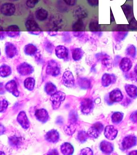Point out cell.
Instances as JSON below:
<instances>
[{
  "instance_id": "cell-12",
  "label": "cell",
  "mask_w": 137,
  "mask_h": 155,
  "mask_svg": "<svg viewBox=\"0 0 137 155\" xmlns=\"http://www.w3.org/2000/svg\"><path fill=\"white\" fill-rule=\"evenodd\" d=\"M94 106L93 101L89 99H84L81 102L80 108L82 112L84 114L90 113L93 108Z\"/></svg>"
},
{
  "instance_id": "cell-38",
  "label": "cell",
  "mask_w": 137,
  "mask_h": 155,
  "mask_svg": "<svg viewBox=\"0 0 137 155\" xmlns=\"http://www.w3.org/2000/svg\"><path fill=\"white\" fill-rule=\"evenodd\" d=\"M76 130L75 123H70L69 125H66L64 127V130L66 134L68 135H72Z\"/></svg>"
},
{
  "instance_id": "cell-50",
  "label": "cell",
  "mask_w": 137,
  "mask_h": 155,
  "mask_svg": "<svg viewBox=\"0 0 137 155\" xmlns=\"http://www.w3.org/2000/svg\"><path fill=\"white\" fill-rule=\"evenodd\" d=\"M80 154L81 155H92V150L89 148H85L81 150L80 151Z\"/></svg>"
},
{
  "instance_id": "cell-4",
  "label": "cell",
  "mask_w": 137,
  "mask_h": 155,
  "mask_svg": "<svg viewBox=\"0 0 137 155\" xmlns=\"http://www.w3.org/2000/svg\"><path fill=\"white\" fill-rule=\"evenodd\" d=\"M85 27L82 19H78L73 25V34L75 37L80 38L84 35Z\"/></svg>"
},
{
  "instance_id": "cell-32",
  "label": "cell",
  "mask_w": 137,
  "mask_h": 155,
  "mask_svg": "<svg viewBox=\"0 0 137 155\" xmlns=\"http://www.w3.org/2000/svg\"><path fill=\"white\" fill-rule=\"evenodd\" d=\"M72 53L73 59L75 61H79L83 56L84 51L81 48H77L73 50Z\"/></svg>"
},
{
  "instance_id": "cell-34",
  "label": "cell",
  "mask_w": 137,
  "mask_h": 155,
  "mask_svg": "<svg viewBox=\"0 0 137 155\" xmlns=\"http://www.w3.org/2000/svg\"><path fill=\"white\" fill-rule=\"evenodd\" d=\"M9 143L11 146L14 147H18L20 146L22 142L21 138L16 136L11 137L9 139Z\"/></svg>"
},
{
  "instance_id": "cell-57",
  "label": "cell",
  "mask_w": 137,
  "mask_h": 155,
  "mask_svg": "<svg viewBox=\"0 0 137 155\" xmlns=\"http://www.w3.org/2000/svg\"><path fill=\"white\" fill-rule=\"evenodd\" d=\"M115 21V18H114V15H113L112 13L111 12V23Z\"/></svg>"
},
{
  "instance_id": "cell-42",
  "label": "cell",
  "mask_w": 137,
  "mask_h": 155,
  "mask_svg": "<svg viewBox=\"0 0 137 155\" xmlns=\"http://www.w3.org/2000/svg\"><path fill=\"white\" fill-rule=\"evenodd\" d=\"M89 137L87 133L84 131H80L78 133L77 139L80 143H83L86 141Z\"/></svg>"
},
{
  "instance_id": "cell-6",
  "label": "cell",
  "mask_w": 137,
  "mask_h": 155,
  "mask_svg": "<svg viewBox=\"0 0 137 155\" xmlns=\"http://www.w3.org/2000/svg\"><path fill=\"white\" fill-rule=\"evenodd\" d=\"M18 72L22 76H27L32 74L34 71L33 67L28 63H21L17 67Z\"/></svg>"
},
{
  "instance_id": "cell-30",
  "label": "cell",
  "mask_w": 137,
  "mask_h": 155,
  "mask_svg": "<svg viewBox=\"0 0 137 155\" xmlns=\"http://www.w3.org/2000/svg\"><path fill=\"white\" fill-rule=\"evenodd\" d=\"M35 15L36 18L38 20L43 21L45 20L48 18V12L44 8H40L37 10L36 12Z\"/></svg>"
},
{
  "instance_id": "cell-19",
  "label": "cell",
  "mask_w": 137,
  "mask_h": 155,
  "mask_svg": "<svg viewBox=\"0 0 137 155\" xmlns=\"http://www.w3.org/2000/svg\"><path fill=\"white\" fill-rule=\"evenodd\" d=\"M17 120L21 127L24 129H27L30 127V122L26 116V114L23 111H21L17 116Z\"/></svg>"
},
{
  "instance_id": "cell-21",
  "label": "cell",
  "mask_w": 137,
  "mask_h": 155,
  "mask_svg": "<svg viewBox=\"0 0 137 155\" xmlns=\"http://www.w3.org/2000/svg\"><path fill=\"white\" fill-rule=\"evenodd\" d=\"M109 98L114 102H119L123 99V95L120 90L116 89L112 91L109 94Z\"/></svg>"
},
{
  "instance_id": "cell-23",
  "label": "cell",
  "mask_w": 137,
  "mask_h": 155,
  "mask_svg": "<svg viewBox=\"0 0 137 155\" xmlns=\"http://www.w3.org/2000/svg\"><path fill=\"white\" fill-rule=\"evenodd\" d=\"M89 28L90 31L94 33L97 34L99 35L101 33V25L98 24V20L92 21L89 25Z\"/></svg>"
},
{
  "instance_id": "cell-46",
  "label": "cell",
  "mask_w": 137,
  "mask_h": 155,
  "mask_svg": "<svg viewBox=\"0 0 137 155\" xmlns=\"http://www.w3.org/2000/svg\"><path fill=\"white\" fill-rule=\"evenodd\" d=\"M62 40L65 43H70L71 42V37L69 32H64L62 33Z\"/></svg>"
},
{
  "instance_id": "cell-29",
  "label": "cell",
  "mask_w": 137,
  "mask_h": 155,
  "mask_svg": "<svg viewBox=\"0 0 137 155\" xmlns=\"http://www.w3.org/2000/svg\"><path fill=\"white\" fill-rule=\"evenodd\" d=\"M128 34V31H114L113 36L115 41L117 43H120L126 38Z\"/></svg>"
},
{
  "instance_id": "cell-3",
  "label": "cell",
  "mask_w": 137,
  "mask_h": 155,
  "mask_svg": "<svg viewBox=\"0 0 137 155\" xmlns=\"http://www.w3.org/2000/svg\"><path fill=\"white\" fill-rule=\"evenodd\" d=\"M25 25L27 31L31 35H40L42 32V30L38 24L32 19L27 20L25 24Z\"/></svg>"
},
{
  "instance_id": "cell-45",
  "label": "cell",
  "mask_w": 137,
  "mask_h": 155,
  "mask_svg": "<svg viewBox=\"0 0 137 155\" xmlns=\"http://www.w3.org/2000/svg\"><path fill=\"white\" fill-rule=\"evenodd\" d=\"M78 119V115L74 111H71L69 116V120L70 123H76Z\"/></svg>"
},
{
  "instance_id": "cell-39",
  "label": "cell",
  "mask_w": 137,
  "mask_h": 155,
  "mask_svg": "<svg viewBox=\"0 0 137 155\" xmlns=\"http://www.w3.org/2000/svg\"><path fill=\"white\" fill-rule=\"evenodd\" d=\"M123 114L122 113L116 112L114 113L111 117L112 121L115 124L120 123L123 118Z\"/></svg>"
},
{
  "instance_id": "cell-24",
  "label": "cell",
  "mask_w": 137,
  "mask_h": 155,
  "mask_svg": "<svg viewBox=\"0 0 137 155\" xmlns=\"http://www.w3.org/2000/svg\"><path fill=\"white\" fill-rule=\"evenodd\" d=\"M121 7L127 20L133 18V10L132 6L129 4H124Z\"/></svg>"
},
{
  "instance_id": "cell-58",
  "label": "cell",
  "mask_w": 137,
  "mask_h": 155,
  "mask_svg": "<svg viewBox=\"0 0 137 155\" xmlns=\"http://www.w3.org/2000/svg\"><path fill=\"white\" fill-rule=\"evenodd\" d=\"M129 154L137 155V150H135V151H131V152L129 153Z\"/></svg>"
},
{
  "instance_id": "cell-18",
  "label": "cell",
  "mask_w": 137,
  "mask_h": 155,
  "mask_svg": "<svg viewBox=\"0 0 137 155\" xmlns=\"http://www.w3.org/2000/svg\"><path fill=\"white\" fill-rule=\"evenodd\" d=\"M45 139L50 143L57 142L59 139V134L56 130H51L48 132L45 135Z\"/></svg>"
},
{
  "instance_id": "cell-40",
  "label": "cell",
  "mask_w": 137,
  "mask_h": 155,
  "mask_svg": "<svg viewBox=\"0 0 137 155\" xmlns=\"http://www.w3.org/2000/svg\"><path fill=\"white\" fill-rule=\"evenodd\" d=\"M102 65L105 68L110 69L113 65V61L110 57L108 56L103 58L101 60Z\"/></svg>"
},
{
  "instance_id": "cell-52",
  "label": "cell",
  "mask_w": 137,
  "mask_h": 155,
  "mask_svg": "<svg viewBox=\"0 0 137 155\" xmlns=\"http://www.w3.org/2000/svg\"><path fill=\"white\" fill-rule=\"evenodd\" d=\"M88 3L90 6L96 7L98 5V0H87Z\"/></svg>"
},
{
  "instance_id": "cell-62",
  "label": "cell",
  "mask_w": 137,
  "mask_h": 155,
  "mask_svg": "<svg viewBox=\"0 0 137 155\" xmlns=\"http://www.w3.org/2000/svg\"><path fill=\"white\" fill-rule=\"evenodd\" d=\"M111 1H113V0H111Z\"/></svg>"
},
{
  "instance_id": "cell-37",
  "label": "cell",
  "mask_w": 137,
  "mask_h": 155,
  "mask_svg": "<svg viewBox=\"0 0 137 155\" xmlns=\"http://www.w3.org/2000/svg\"><path fill=\"white\" fill-rule=\"evenodd\" d=\"M35 84V81L33 78H28L25 80V87L28 90L30 91L33 90L34 88Z\"/></svg>"
},
{
  "instance_id": "cell-14",
  "label": "cell",
  "mask_w": 137,
  "mask_h": 155,
  "mask_svg": "<svg viewBox=\"0 0 137 155\" xmlns=\"http://www.w3.org/2000/svg\"><path fill=\"white\" fill-rule=\"evenodd\" d=\"M116 81L115 75L113 74H104L102 76L101 83L104 87H107L111 84L114 83Z\"/></svg>"
},
{
  "instance_id": "cell-60",
  "label": "cell",
  "mask_w": 137,
  "mask_h": 155,
  "mask_svg": "<svg viewBox=\"0 0 137 155\" xmlns=\"http://www.w3.org/2000/svg\"><path fill=\"white\" fill-rule=\"evenodd\" d=\"M9 1H17V0H9Z\"/></svg>"
},
{
  "instance_id": "cell-10",
  "label": "cell",
  "mask_w": 137,
  "mask_h": 155,
  "mask_svg": "<svg viewBox=\"0 0 137 155\" xmlns=\"http://www.w3.org/2000/svg\"><path fill=\"white\" fill-rule=\"evenodd\" d=\"M5 53L7 58L11 59L17 55V48L14 44L11 42H7L5 45Z\"/></svg>"
},
{
  "instance_id": "cell-33",
  "label": "cell",
  "mask_w": 137,
  "mask_h": 155,
  "mask_svg": "<svg viewBox=\"0 0 137 155\" xmlns=\"http://www.w3.org/2000/svg\"><path fill=\"white\" fill-rule=\"evenodd\" d=\"M11 68L9 65L4 64L0 68V75L1 77L3 78L8 77L11 74Z\"/></svg>"
},
{
  "instance_id": "cell-20",
  "label": "cell",
  "mask_w": 137,
  "mask_h": 155,
  "mask_svg": "<svg viewBox=\"0 0 137 155\" xmlns=\"http://www.w3.org/2000/svg\"><path fill=\"white\" fill-rule=\"evenodd\" d=\"M35 116L38 120L42 123H45L48 119V114L47 111L44 109H39L36 110L35 113Z\"/></svg>"
},
{
  "instance_id": "cell-44",
  "label": "cell",
  "mask_w": 137,
  "mask_h": 155,
  "mask_svg": "<svg viewBox=\"0 0 137 155\" xmlns=\"http://www.w3.org/2000/svg\"><path fill=\"white\" fill-rule=\"evenodd\" d=\"M114 31H128V25H117L113 28Z\"/></svg>"
},
{
  "instance_id": "cell-53",
  "label": "cell",
  "mask_w": 137,
  "mask_h": 155,
  "mask_svg": "<svg viewBox=\"0 0 137 155\" xmlns=\"http://www.w3.org/2000/svg\"><path fill=\"white\" fill-rule=\"evenodd\" d=\"M130 119L134 123H137V111L132 114L130 116Z\"/></svg>"
},
{
  "instance_id": "cell-5",
  "label": "cell",
  "mask_w": 137,
  "mask_h": 155,
  "mask_svg": "<svg viewBox=\"0 0 137 155\" xmlns=\"http://www.w3.org/2000/svg\"><path fill=\"white\" fill-rule=\"evenodd\" d=\"M103 126L100 122H96L89 129L88 131L89 136L93 138H97L103 130Z\"/></svg>"
},
{
  "instance_id": "cell-16",
  "label": "cell",
  "mask_w": 137,
  "mask_h": 155,
  "mask_svg": "<svg viewBox=\"0 0 137 155\" xmlns=\"http://www.w3.org/2000/svg\"><path fill=\"white\" fill-rule=\"evenodd\" d=\"M5 87L8 91L11 93L15 97L19 96L20 93L17 89L16 82L14 80L9 81L5 85Z\"/></svg>"
},
{
  "instance_id": "cell-35",
  "label": "cell",
  "mask_w": 137,
  "mask_h": 155,
  "mask_svg": "<svg viewBox=\"0 0 137 155\" xmlns=\"http://www.w3.org/2000/svg\"><path fill=\"white\" fill-rule=\"evenodd\" d=\"M78 83L79 87L83 89L89 88L91 85L89 80L85 78H80L78 79Z\"/></svg>"
},
{
  "instance_id": "cell-15",
  "label": "cell",
  "mask_w": 137,
  "mask_h": 155,
  "mask_svg": "<svg viewBox=\"0 0 137 155\" xmlns=\"http://www.w3.org/2000/svg\"><path fill=\"white\" fill-rule=\"evenodd\" d=\"M117 130L113 126H107L104 130V135L107 139L113 140L116 138L117 134Z\"/></svg>"
},
{
  "instance_id": "cell-55",
  "label": "cell",
  "mask_w": 137,
  "mask_h": 155,
  "mask_svg": "<svg viewBox=\"0 0 137 155\" xmlns=\"http://www.w3.org/2000/svg\"><path fill=\"white\" fill-rule=\"evenodd\" d=\"M6 35H7L6 32H5L3 30L2 27H1V31H0V36H1V39L3 40L5 38Z\"/></svg>"
},
{
  "instance_id": "cell-28",
  "label": "cell",
  "mask_w": 137,
  "mask_h": 155,
  "mask_svg": "<svg viewBox=\"0 0 137 155\" xmlns=\"http://www.w3.org/2000/svg\"><path fill=\"white\" fill-rule=\"evenodd\" d=\"M61 151L64 155H71L74 152L73 146L70 143H65L61 146Z\"/></svg>"
},
{
  "instance_id": "cell-8",
  "label": "cell",
  "mask_w": 137,
  "mask_h": 155,
  "mask_svg": "<svg viewBox=\"0 0 137 155\" xmlns=\"http://www.w3.org/2000/svg\"><path fill=\"white\" fill-rule=\"evenodd\" d=\"M62 82L63 84L67 87H72L74 85L75 80L71 71H67L64 73Z\"/></svg>"
},
{
  "instance_id": "cell-22",
  "label": "cell",
  "mask_w": 137,
  "mask_h": 155,
  "mask_svg": "<svg viewBox=\"0 0 137 155\" xmlns=\"http://www.w3.org/2000/svg\"><path fill=\"white\" fill-rule=\"evenodd\" d=\"M100 149L102 152L105 153H110L114 150L112 144L106 140H103L100 144Z\"/></svg>"
},
{
  "instance_id": "cell-49",
  "label": "cell",
  "mask_w": 137,
  "mask_h": 155,
  "mask_svg": "<svg viewBox=\"0 0 137 155\" xmlns=\"http://www.w3.org/2000/svg\"><path fill=\"white\" fill-rule=\"evenodd\" d=\"M108 56H109L108 54L103 52L97 53L95 54V58L98 61H101L103 58Z\"/></svg>"
},
{
  "instance_id": "cell-25",
  "label": "cell",
  "mask_w": 137,
  "mask_h": 155,
  "mask_svg": "<svg viewBox=\"0 0 137 155\" xmlns=\"http://www.w3.org/2000/svg\"><path fill=\"white\" fill-rule=\"evenodd\" d=\"M74 15L78 19H82L88 16V12L85 8L81 7H77L74 12Z\"/></svg>"
},
{
  "instance_id": "cell-13",
  "label": "cell",
  "mask_w": 137,
  "mask_h": 155,
  "mask_svg": "<svg viewBox=\"0 0 137 155\" xmlns=\"http://www.w3.org/2000/svg\"><path fill=\"white\" fill-rule=\"evenodd\" d=\"M133 63L132 60L128 57L122 58L120 61L119 66L120 69L124 72H127L132 68Z\"/></svg>"
},
{
  "instance_id": "cell-61",
  "label": "cell",
  "mask_w": 137,
  "mask_h": 155,
  "mask_svg": "<svg viewBox=\"0 0 137 155\" xmlns=\"http://www.w3.org/2000/svg\"><path fill=\"white\" fill-rule=\"evenodd\" d=\"M132 1V0H127V1Z\"/></svg>"
},
{
  "instance_id": "cell-47",
  "label": "cell",
  "mask_w": 137,
  "mask_h": 155,
  "mask_svg": "<svg viewBox=\"0 0 137 155\" xmlns=\"http://www.w3.org/2000/svg\"><path fill=\"white\" fill-rule=\"evenodd\" d=\"M39 1V0H27L26 4L29 8H33L38 4Z\"/></svg>"
},
{
  "instance_id": "cell-41",
  "label": "cell",
  "mask_w": 137,
  "mask_h": 155,
  "mask_svg": "<svg viewBox=\"0 0 137 155\" xmlns=\"http://www.w3.org/2000/svg\"><path fill=\"white\" fill-rule=\"evenodd\" d=\"M44 46L45 49L48 53L50 54L52 53L54 49V45L52 42L47 39L45 40L44 42Z\"/></svg>"
},
{
  "instance_id": "cell-26",
  "label": "cell",
  "mask_w": 137,
  "mask_h": 155,
  "mask_svg": "<svg viewBox=\"0 0 137 155\" xmlns=\"http://www.w3.org/2000/svg\"><path fill=\"white\" fill-rule=\"evenodd\" d=\"M38 48L35 45L32 44H29L26 45L24 48V52L25 54L29 56H34L36 54Z\"/></svg>"
},
{
  "instance_id": "cell-59",
  "label": "cell",
  "mask_w": 137,
  "mask_h": 155,
  "mask_svg": "<svg viewBox=\"0 0 137 155\" xmlns=\"http://www.w3.org/2000/svg\"><path fill=\"white\" fill-rule=\"evenodd\" d=\"M134 72L137 75V64H136L134 68Z\"/></svg>"
},
{
  "instance_id": "cell-36",
  "label": "cell",
  "mask_w": 137,
  "mask_h": 155,
  "mask_svg": "<svg viewBox=\"0 0 137 155\" xmlns=\"http://www.w3.org/2000/svg\"><path fill=\"white\" fill-rule=\"evenodd\" d=\"M45 91L49 95H52L57 92V88L55 85L51 82H48L45 84Z\"/></svg>"
},
{
  "instance_id": "cell-1",
  "label": "cell",
  "mask_w": 137,
  "mask_h": 155,
  "mask_svg": "<svg viewBox=\"0 0 137 155\" xmlns=\"http://www.w3.org/2000/svg\"><path fill=\"white\" fill-rule=\"evenodd\" d=\"M65 97V94L60 91L51 95L50 97V100L52 104L53 108L54 110H57L61 106L62 102L64 100Z\"/></svg>"
},
{
  "instance_id": "cell-17",
  "label": "cell",
  "mask_w": 137,
  "mask_h": 155,
  "mask_svg": "<svg viewBox=\"0 0 137 155\" xmlns=\"http://www.w3.org/2000/svg\"><path fill=\"white\" fill-rule=\"evenodd\" d=\"M6 32L7 36L10 38H16L20 36V28L16 25H9L6 29Z\"/></svg>"
},
{
  "instance_id": "cell-48",
  "label": "cell",
  "mask_w": 137,
  "mask_h": 155,
  "mask_svg": "<svg viewBox=\"0 0 137 155\" xmlns=\"http://www.w3.org/2000/svg\"><path fill=\"white\" fill-rule=\"evenodd\" d=\"M8 106V101L5 100L1 101V112H4L6 110Z\"/></svg>"
},
{
  "instance_id": "cell-31",
  "label": "cell",
  "mask_w": 137,
  "mask_h": 155,
  "mask_svg": "<svg viewBox=\"0 0 137 155\" xmlns=\"http://www.w3.org/2000/svg\"><path fill=\"white\" fill-rule=\"evenodd\" d=\"M126 55L134 59L137 54L136 47L133 44L129 45L126 48Z\"/></svg>"
},
{
  "instance_id": "cell-9",
  "label": "cell",
  "mask_w": 137,
  "mask_h": 155,
  "mask_svg": "<svg viewBox=\"0 0 137 155\" xmlns=\"http://www.w3.org/2000/svg\"><path fill=\"white\" fill-rule=\"evenodd\" d=\"M137 138L135 136L129 135L125 137L123 140L122 145L124 150H128L137 144Z\"/></svg>"
},
{
  "instance_id": "cell-54",
  "label": "cell",
  "mask_w": 137,
  "mask_h": 155,
  "mask_svg": "<svg viewBox=\"0 0 137 155\" xmlns=\"http://www.w3.org/2000/svg\"><path fill=\"white\" fill-rule=\"evenodd\" d=\"M67 5L70 6L74 5L76 3V0H64Z\"/></svg>"
},
{
  "instance_id": "cell-7",
  "label": "cell",
  "mask_w": 137,
  "mask_h": 155,
  "mask_svg": "<svg viewBox=\"0 0 137 155\" xmlns=\"http://www.w3.org/2000/svg\"><path fill=\"white\" fill-rule=\"evenodd\" d=\"M15 10L16 8L15 5L11 3L3 4L1 7V13L6 16H10L13 15Z\"/></svg>"
},
{
  "instance_id": "cell-2",
  "label": "cell",
  "mask_w": 137,
  "mask_h": 155,
  "mask_svg": "<svg viewBox=\"0 0 137 155\" xmlns=\"http://www.w3.org/2000/svg\"><path fill=\"white\" fill-rule=\"evenodd\" d=\"M46 72L47 74L56 76L61 73V68L58 63L54 60L49 61L47 67Z\"/></svg>"
},
{
  "instance_id": "cell-27",
  "label": "cell",
  "mask_w": 137,
  "mask_h": 155,
  "mask_svg": "<svg viewBox=\"0 0 137 155\" xmlns=\"http://www.w3.org/2000/svg\"><path fill=\"white\" fill-rule=\"evenodd\" d=\"M125 89L127 94L131 98L137 97V87L132 84H127L125 86Z\"/></svg>"
},
{
  "instance_id": "cell-43",
  "label": "cell",
  "mask_w": 137,
  "mask_h": 155,
  "mask_svg": "<svg viewBox=\"0 0 137 155\" xmlns=\"http://www.w3.org/2000/svg\"><path fill=\"white\" fill-rule=\"evenodd\" d=\"M129 30H137V21L133 17L130 19L129 24H127Z\"/></svg>"
},
{
  "instance_id": "cell-56",
  "label": "cell",
  "mask_w": 137,
  "mask_h": 155,
  "mask_svg": "<svg viewBox=\"0 0 137 155\" xmlns=\"http://www.w3.org/2000/svg\"><path fill=\"white\" fill-rule=\"evenodd\" d=\"M48 154L50 155L58 154V151L56 150H55V149H53V150H50V151H49L48 153Z\"/></svg>"
},
{
  "instance_id": "cell-51",
  "label": "cell",
  "mask_w": 137,
  "mask_h": 155,
  "mask_svg": "<svg viewBox=\"0 0 137 155\" xmlns=\"http://www.w3.org/2000/svg\"><path fill=\"white\" fill-rule=\"evenodd\" d=\"M126 77L130 80H137V75L134 72H131L127 74Z\"/></svg>"
},
{
  "instance_id": "cell-11",
  "label": "cell",
  "mask_w": 137,
  "mask_h": 155,
  "mask_svg": "<svg viewBox=\"0 0 137 155\" xmlns=\"http://www.w3.org/2000/svg\"><path fill=\"white\" fill-rule=\"evenodd\" d=\"M55 54L59 59L66 60L68 59L69 51L64 46L59 45L55 48Z\"/></svg>"
}]
</instances>
